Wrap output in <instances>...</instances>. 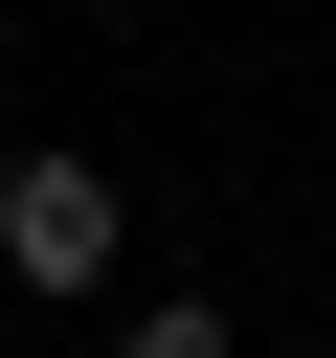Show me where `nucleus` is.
<instances>
[{
	"label": "nucleus",
	"mask_w": 336,
	"mask_h": 358,
	"mask_svg": "<svg viewBox=\"0 0 336 358\" xmlns=\"http://www.w3.org/2000/svg\"><path fill=\"white\" fill-rule=\"evenodd\" d=\"M112 246H134L112 157H22V179H0V268H22V291H112Z\"/></svg>",
	"instance_id": "obj_1"
},
{
	"label": "nucleus",
	"mask_w": 336,
	"mask_h": 358,
	"mask_svg": "<svg viewBox=\"0 0 336 358\" xmlns=\"http://www.w3.org/2000/svg\"><path fill=\"white\" fill-rule=\"evenodd\" d=\"M112 358H246V336H224V313H202V291H157V313H134V336H112Z\"/></svg>",
	"instance_id": "obj_2"
}]
</instances>
